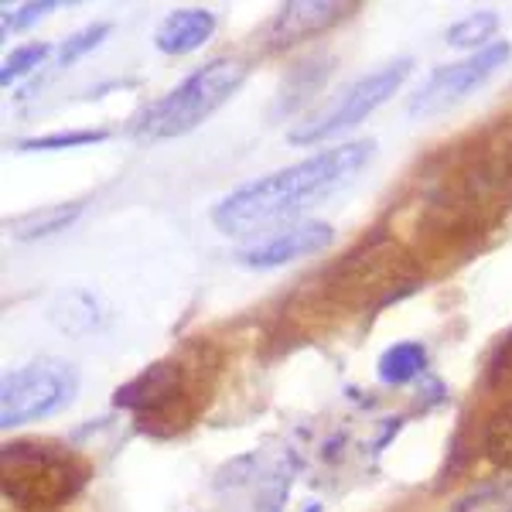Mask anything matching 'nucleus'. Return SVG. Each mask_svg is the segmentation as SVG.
I'll list each match as a JSON object with an SVG mask.
<instances>
[{"instance_id": "12", "label": "nucleus", "mask_w": 512, "mask_h": 512, "mask_svg": "<svg viewBox=\"0 0 512 512\" xmlns=\"http://www.w3.org/2000/svg\"><path fill=\"white\" fill-rule=\"evenodd\" d=\"M82 216V202H59V205H41L24 216L7 219V233L21 243H35V239H48L55 233H65Z\"/></svg>"}, {"instance_id": "19", "label": "nucleus", "mask_w": 512, "mask_h": 512, "mask_svg": "<svg viewBox=\"0 0 512 512\" xmlns=\"http://www.w3.org/2000/svg\"><path fill=\"white\" fill-rule=\"evenodd\" d=\"M110 35V24L106 21H99V24H86L82 31H76V35H69L59 45V52H55V65L59 69H65V65H72V62H79L86 52H93V48L103 45V38Z\"/></svg>"}, {"instance_id": "2", "label": "nucleus", "mask_w": 512, "mask_h": 512, "mask_svg": "<svg viewBox=\"0 0 512 512\" xmlns=\"http://www.w3.org/2000/svg\"><path fill=\"white\" fill-rule=\"evenodd\" d=\"M246 82V65L239 59H212L181 79L171 93L154 99L134 123V134L144 140H171L192 134L216 110L233 99Z\"/></svg>"}, {"instance_id": "1", "label": "nucleus", "mask_w": 512, "mask_h": 512, "mask_svg": "<svg viewBox=\"0 0 512 512\" xmlns=\"http://www.w3.org/2000/svg\"><path fill=\"white\" fill-rule=\"evenodd\" d=\"M373 147V140H349V144L325 147L311 158L270 171L250 185H239L236 192L216 202L212 222L226 236H250L267 226H277V222H291L301 212L315 209L325 198L342 192L373 158Z\"/></svg>"}, {"instance_id": "16", "label": "nucleus", "mask_w": 512, "mask_h": 512, "mask_svg": "<svg viewBox=\"0 0 512 512\" xmlns=\"http://www.w3.org/2000/svg\"><path fill=\"white\" fill-rule=\"evenodd\" d=\"M52 52H55V48L45 45V41H31V45L14 48V52L4 59V72H0V82H4V86H11V82L31 76L35 69H41V62L52 59Z\"/></svg>"}, {"instance_id": "11", "label": "nucleus", "mask_w": 512, "mask_h": 512, "mask_svg": "<svg viewBox=\"0 0 512 512\" xmlns=\"http://www.w3.org/2000/svg\"><path fill=\"white\" fill-rule=\"evenodd\" d=\"M216 14L209 7H178L154 31V45L164 55H192L216 35Z\"/></svg>"}, {"instance_id": "18", "label": "nucleus", "mask_w": 512, "mask_h": 512, "mask_svg": "<svg viewBox=\"0 0 512 512\" xmlns=\"http://www.w3.org/2000/svg\"><path fill=\"white\" fill-rule=\"evenodd\" d=\"M485 454L495 461L499 468L512 472V407L499 410L489 427H485Z\"/></svg>"}, {"instance_id": "17", "label": "nucleus", "mask_w": 512, "mask_h": 512, "mask_svg": "<svg viewBox=\"0 0 512 512\" xmlns=\"http://www.w3.org/2000/svg\"><path fill=\"white\" fill-rule=\"evenodd\" d=\"M110 137V130H62V134L48 137H24L18 140V151H69V147L99 144Z\"/></svg>"}, {"instance_id": "20", "label": "nucleus", "mask_w": 512, "mask_h": 512, "mask_svg": "<svg viewBox=\"0 0 512 512\" xmlns=\"http://www.w3.org/2000/svg\"><path fill=\"white\" fill-rule=\"evenodd\" d=\"M55 0H28V4H18V7H4V35H18V31H28L31 24H38L41 18L55 11Z\"/></svg>"}, {"instance_id": "3", "label": "nucleus", "mask_w": 512, "mask_h": 512, "mask_svg": "<svg viewBox=\"0 0 512 512\" xmlns=\"http://www.w3.org/2000/svg\"><path fill=\"white\" fill-rule=\"evenodd\" d=\"M89 468L76 454L41 441H11L0 451V489L14 506L55 509L86 485Z\"/></svg>"}, {"instance_id": "9", "label": "nucleus", "mask_w": 512, "mask_h": 512, "mask_svg": "<svg viewBox=\"0 0 512 512\" xmlns=\"http://www.w3.org/2000/svg\"><path fill=\"white\" fill-rule=\"evenodd\" d=\"M332 243H335V229L328 226V222L304 219V222H291V226L277 229V233H270L267 239H256V243L236 253V260L250 270H277L294 260H304V256L325 253Z\"/></svg>"}, {"instance_id": "4", "label": "nucleus", "mask_w": 512, "mask_h": 512, "mask_svg": "<svg viewBox=\"0 0 512 512\" xmlns=\"http://www.w3.org/2000/svg\"><path fill=\"white\" fill-rule=\"evenodd\" d=\"M79 393V373L72 362L62 359H31L24 366L11 369L0 383V427L31 424V420L55 417L76 400Z\"/></svg>"}, {"instance_id": "15", "label": "nucleus", "mask_w": 512, "mask_h": 512, "mask_svg": "<svg viewBox=\"0 0 512 512\" xmlns=\"http://www.w3.org/2000/svg\"><path fill=\"white\" fill-rule=\"evenodd\" d=\"M454 512H512V478L485 482L475 492H468Z\"/></svg>"}, {"instance_id": "6", "label": "nucleus", "mask_w": 512, "mask_h": 512, "mask_svg": "<svg viewBox=\"0 0 512 512\" xmlns=\"http://www.w3.org/2000/svg\"><path fill=\"white\" fill-rule=\"evenodd\" d=\"M113 403L130 410L147 431H158L168 424L171 431L185 427L192 420V386H188V369L178 359H164L147 366L144 373L123 383Z\"/></svg>"}, {"instance_id": "10", "label": "nucleus", "mask_w": 512, "mask_h": 512, "mask_svg": "<svg viewBox=\"0 0 512 512\" xmlns=\"http://www.w3.org/2000/svg\"><path fill=\"white\" fill-rule=\"evenodd\" d=\"M345 11H349L345 4H328V0H294L270 18V24L263 28V38H267L270 52H280V48H291L297 41H308L321 31L335 28L345 18Z\"/></svg>"}, {"instance_id": "13", "label": "nucleus", "mask_w": 512, "mask_h": 512, "mask_svg": "<svg viewBox=\"0 0 512 512\" xmlns=\"http://www.w3.org/2000/svg\"><path fill=\"white\" fill-rule=\"evenodd\" d=\"M427 369V349L420 342H396L383 355H379L376 373L386 386H403Z\"/></svg>"}, {"instance_id": "5", "label": "nucleus", "mask_w": 512, "mask_h": 512, "mask_svg": "<svg viewBox=\"0 0 512 512\" xmlns=\"http://www.w3.org/2000/svg\"><path fill=\"white\" fill-rule=\"evenodd\" d=\"M410 69H414L410 59H396V62L379 65L373 72H366V76H359L355 82H349V86L338 89L325 106H318L308 120L297 123L291 134H287V140H291V144H318V140H328V137L342 134V130L355 127V123H362L407 82Z\"/></svg>"}, {"instance_id": "14", "label": "nucleus", "mask_w": 512, "mask_h": 512, "mask_svg": "<svg viewBox=\"0 0 512 512\" xmlns=\"http://www.w3.org/2000/svg\"><path fill=\"white\" fill-rule=\"evenodd\" d=\"M495 28H499V14L495 11H472L448 28V45L451 48H475L478 52V48L492 45L489 38L495 35Z\"/></svg>"}, {"instance_id": "8", "label": "nucleus", "mask_w": 512, "mask_h": 512, "mask_svg": "<svg viewBox=\"0 0 512 512\" xmlns=\"http://www.w3.org/2000/svg\"><path fill=\"white\" fill-rule=\"evenodd\" d=\"M509 59H512L509 41H492V45L465 55V59L434 69L431 79H427L424 86L417 89V96L410 99V117H437V113L458 106L461 99H468L475 89H482Z\"/></svg>"}, {"instance_id": "7", "label": "nucleus", "mask_w": 512, "mask_h": 512, "mask_svg": "<svg viewBox=\"0 0 512 512\" xmlns=\"http://www.w3.org/2000/svg\"><path fill=\"white\" fill-rule=\"evenodd\" d=\"M410 284V270H407V256L400 253V246L390 243V239H376V243H366L362 253H352L342 267L335 270L332 287L335 297L349 304H369V308H379V304L393 301L396 287ZM410 291V287H407Z\"/></svg>"}]
</instances>
